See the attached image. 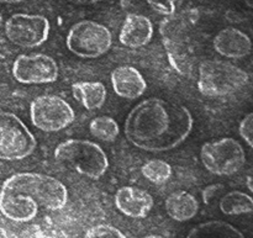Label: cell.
I'll return each mask as SVG.
<instances>
[{"instance_id":"obj_12","label":"cell","mask_w":253,"mask_h":238,"mask_svg":"<svg viewBox=\"0 0 253 238\" xmlns=\"http://www.w3.org/2000/svg\"><path fill=\"white\" fill-rule=\"evenodd\" d=\"M212 46L220 56L232 59L244 58L252 51V41L249 35L235 27H226L217 32Z\"/></svg>"},{"instance_id":"obj_3","label":"cell","mask_w":253,"mask_h":238,"mask_svg":"<svg viewBox=\"0 0 253 238\" xmlns=\"http://www.w3.org/2000/svg\"><path fill=\"white\" fill-rule=\"evenodd\" d=\"M54 158L58 163L94 180L103 177L109 168L108 156L103 148L86 140L63 141L54 150Z\"/></svg>"},{"instance_id":"obj_11","label":"cell","mask_w":253,"mask_h":238,"mask_svg":"<svg viewBox=\"0 0 253 238\" xmlns=\"http://www.w3.org/2000/svg\"><path fill=\"white\" fill-rule=\"evenodd\" d=\"M115 205L120 212L132 219H143L153 207V198L146 190L123 187L116 192Z\"/></svg>"},{"instance_id":"obj_25","label":"cell","mask_w":253,"mask_h":238,"mask_svg":"<svg viewBox=\"0 0 253 238\" xmlns=\"http://www.w3.org/2000/svg\"><path fill=\"white\" fill-rule=\"evenodd\" d=\"M67 1L76 5H90V4H95V2L100 1V0H67Z\"/></svg>"},{"instance_id":"obj_26","label":"cell","mask_w":253,"mask_h":238,"mask_svg":"<svg viewBox=\"0 0 253 238\" xmlns=\"http://www.w3.org/2000/svg\"><path fill=\"white\" fill-rule=\"evenodd\" d=\"M246 185L249 188V190H251L253 193V177H249L246 180Z\"/></svg>"},{"instance_id":"obj_7","label":"cell","mask_w":253,"mask_h":238,"mask_svg":"<svg viewBox=\"0 0 253 238\" xmlns=\"http://www.w3.org/2000/svg\"><path fill=\"white\" fill-rule=\"evenodd\" d=\"M36 147V138L21 119L9 111L0 110V159H25Z\"/></svg>"},{"instance_id":"obj_30","label":"cell","mask_w":253,"mask_h":238,"mask_svg":"<svg viewBox=\"0 0 253 238\" xmlns=\"http://www.w3.org/2000/svg\"><path fill=\"white\" fill-rule=\"evenodd\" d=\"M143 238H165V237L158 236V235H150V236H146V237H143Z\"/></svg>"},{"instance_id":"obj_19","label":"cell","mask_w":253,"mask_h":238,"mask_svg":"<svg viewBox=\"0 0 253 238\" xmlns=\"http://www.w3.org/2000/svg\"><path fill=\"white\" fill-rule=\"evenodd\" d=\"M91 135L103 142H114L120 133L118 122L110 116H98L89 123Z\"/></svg>"},{"instance_id":"obj_8","label":"cell","mask_w":253,"mask_h":238,"mask_svg":"<svg viewBox=\"0 0 253 238\" xmlns=\"http://www.w3.org/2000/svg\"><path fill=\"white\" fill-rule=\"evenodd\" d=\"M73 108L58 95H40L30 104L32 125L43 132H59L74 121Z\"/></svg>"},{"instance_id":"obj_21","label":"cell","mask_w":253,"mask_h":238,"mask_svg":"<svg viewBox=\"0 0 253 238\" xmlns=\"http://www.w3.org/2000/svg\"><path fill=\"white\" fill-rule=\"evenodd\" d=\"M84 238H126V236L116 227L101 224L89 229Z\"/></svg>"},{"instance_id":"obj_16","label":"cell","mask_w":253,"mask_h":238,"mask_svg":"<svg viewBox=\"0 0 253 238\" xmlns=\"http://www.w3.org/2000/svg\"><path fill=\"white\" fill-rule=\"evenodd\" d=\"M72 93L86 110H98L106 101L105 85L101 81H77L72 85Z\"/></svg>"},{"instance_id":"obj_23","label":"cell","mask_w":253,"mask_h":238,"mask_svg":"<svg viewBox=\"0 0 253 238\" xmlns=\"http://www.w3.org/2000/svg\"><path fill=\"white\" fill-rule=\"evenodd\" d=\"M239 132L245 142L253 148V113L249 114L242 119L239 126Z\"/></svg>"},{"instance_id":"obj_13","label":"cell","mask_w":253,"mask_h":238,"mask_svg":"<svg viewBox=\"0 0 253 238\" xmlns=\"http://www.w3.org/2000/svg\"><path fill=\"white\" fill-rule=\"evenodd\" d=\"M153 37V25L147 16L136 12L126 15L119 34V41L130 48H140L150 43Z\"/></svg>"},{"instance_id":"obj_9","label":"cell","mask_w":253,"mask_h":238,"mask_svg":"<svg viewBox=\"0 0 253 238\" xmlns=\"http://www.w3.org/2000/svg\"><path fill=\"white\" fill-rule=\"evenodd\" d=\"M51 24L43 15L14 14L5 22V34L14 44L35 48L48 40Z\"/></svg>"},{"instance_id":"obj_15","label":"cell","mask_w":253,"mask_h":238,"mask_svg":"<svg viewBox=\"0 0 253 238\" xmlns=\"http://www.w3.org/2000/svg\"><path fill=\"white\" fill-rule=\"evenodd\" d=\"M165 206L170 219L178 222H184L197 216L199 202L195 199L194 195L184 190H179V192L172 193L167 198Z\"/></svg>"},{"instance_id":"obj_1","label":"cell","mask_w":253,"mask_h":238,"mask_svg":"<svg viewBox=\"0 0 253 238\" xmlns=\"http://www.w3.org/2000/svg\"><path fill=\"white\" fill-rule=\"evenodd\" d=\"M193 116L182 104L148 98L135 106L125 120V136L146 152H166L178 147L193 130Z\"/></svg>"},{"instance_id":"obj_20","label":"cell","mask_w":253,"mask_h":238,"mask_svg":"<svg viewBox=\"0 0 253 238\" xmlns=\"http://www.w3.org/2000/svg\"><path fill=\"white\" fill-rule=\"evenodd\" d=\"M141 173L153 184H165L172 175V167L162 159H151L142 165Z\"/></svg>"},{"instance_id":"obj_18","label":"cell","mask_w":253,"mask_h":238,"mask_svg":"<svg viewBox=\"0 0 253 238\" xmlns=\"http://www.w3.org/2000/svg\"><path fill=\"white\" fill-rule=\"evenodd\" d=\"M220 210L222 214L244 215L253 212V199L249 194L242 192H230L220 200Z\"/></svg>"},{"instance_id":"obj_2","label":"cell","mask_w":253,"mask_h":238,"mask_svg":"<svg viewBox=\"0 0 253 238\" xmlns=\"http://www.w3.org/2000/svg\"><path fill=\"white\" fill-rule=\"evenodd\" d=\"M68 201L63 183L41 173H17L7 178L0 190V211L15 222H29L40 209L57 211Z\"/></svg>"},{"instance_id":"obj_4","label":"cell","mask_w":253,"mask_h":238,"mask_svg":"<svg viewBox=\"0 0 253 238\" xmlns=\"http://www.w3.org/2000/svg\"><path fill=\"white\" fill-rule=\"evenodd\" d=\"M249 83V74L224 61H205L199 66L198 89L209 98L231 95Z\"/></svg>"},{"instance_id":"obj_10","label":"cell","mask_w":253,"mask_h":238,"mask_svg":"<svg viewBox=\"0 0 253 238\" xmlns=\"http://www.w3.org/2000/svg\"><path fill=\"white\" fill-rule=\"evenodd\" d=\"M12 76L21 84H49L58 79L59 68L48 54H20L12 64Z\"/></svg>"},{"instance_id":"obj_28","label":"cell","mask_w":253,"mask_h":238,"mask_svg":"<svg viewBox=\"0 0 253 238\" xmlns=\"http://www.w3.org/2000/svg\"><path fill=\"white\" fill-rule=\"evenodd\" d=\"M20 1L22 0H0V2H5V4H17Z\"/></svg>"},{"instance_id":"obj_27","label":"cell","mask_w":253,"mask_h":238,"mask_svg":"<svg viewBox=\"0 0 253 238\" xmlns=\"http://www.w3.org/2000/svg\"><path fill=\"white\" fill-rule=\"evenodd\" d=\"M120 4L123 6V9H127L131 4V0H120Z\"/></svg>"},{"instance_id":"obj_5","label":"cell","mask_w":253,"mask_h":238,"mask_svg":"<svg viewBox=\"0 0 253 238\" xmlns=\"http://www.w3.org/2000/svg\"><path fill=\"white\" fill-rule=\"evenodd\" d=\"M113 35L103 24L93 20H81L69 29L66 46L81 58H98L110 49Z\"/></svg>"},{"instance_id":"obj_17","label":"cell","mask_w":253,"mask_h":238,"mask_svg":"<svg viewBox=\"0 0 253 238\" xmlns=\"http://www.w3.org/2000/svg\"><path fill=\"white\" fill-rule=\"evenodd\" d=\"M187 238H245V236L227 222L208 221L190 230Z\"/></svg>"},{"instance_id":"obj_14","label":"cell","mask_w":253,"mask_h":238,"mask_svg":"<svg viewBox=\"0 0 253 238\" xmlns=\"http://www.w3.org/2000/svg\"><path fill=\"white\" fill-rule=\"evenodd\" d=\"M111 85L118 96L135 100L145 94L147 83L138 69L132 66H120L111 72Z\"/></svg>"},{"instance_id":"obj_22","label":"cell","mask_w":253,"mask_h":238,"mask_svg":"<svg viewBox=\"0 0 253 238\" xmlns=\"http://www.w3.org/2000/svg\"><path fill=\"white\" fill-rule=\"evenodd\" d=\"M146 1L158 14L172 16L177 11L178 6L182 4L183 0H146Z\"/></svg>"},{"instance_id":"obj_29","label":"cell","mask_w":253,"mask_h":238,"mask_svg":"<svg viewBox=\"0 0 253 238\" xmlns=\"http://www.w3.org/2000/svg\"><path fill=\"white\" fill-rule=\"evenodd\" d=\"M244 2L247 5V6L252 7L253 9V0H244Z\"/></svg>"},{"instance_id":"obj_24","label":"cell","mask_w":253,"mask_h":238,"mask_svg":"<svg viewBox=\"0 0 253 238\" xmlns=\"http://www.w3.org/2000/svg\"><path fill=\"white\" fill-rule=\"evenodd\" d=\"M221 188H222L221 184H212L205 188L204 192H203V199H204V202H207V204L208 202H210V200L217 194V192H220L219 189H221Z\"/></svg>"},{"instance_id":"obj_6","label":"cell","mask_w":253,"mask_h":238,"mask_svg":"<svg viewBox=\"0 0 253 238\" xmlns=\"http://www.w3.org/2000/svg\"><path fill=\"white\" fill-rule=\"evenodd\" d=\"M200 159L205 169L219 177H229L239 172L246 163V153L241 143L231 137L204 143Z\"/></svg>"},{"instance_id":"obj_31","label":"cell","mask_w":253,"mask_h":238,"mask_svg":"<svg viewBox=\"0 0 253 238\" xmlns=\"http://www.w3.org/2000/svg\"><path fill=\"white\" fill-rule=\"evenodd\" d=\"M1 22H2V16L1 14H0V26H1Z\"/></svg>"}]
</instances>
